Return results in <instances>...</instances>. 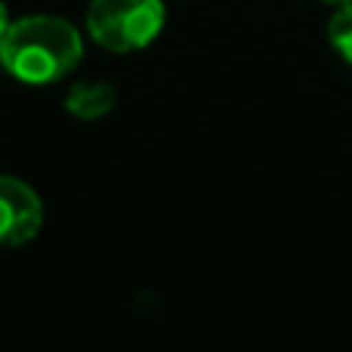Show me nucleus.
Wrapping results in <instances>:
<instances>
[{"label":"nucleus","mask_w":352,"mask_h":352,"mask_svg":"<svg viewBox=\"0 0 352 352\" xmlns=\"http://www.w3.org/2000/svg\"><path fill=\"white\" fill-rule=\"evenodd\" d=\"M84 56L80 31L59 16H25L10 22L0 41V65L28 87L59 84Z\"/></svg>","instance_id":"nucleus-1"},{"label":"nucleus","mask_w":352,"mask_h":352,"mask_svg":"<svg viewBox=\"0 0 352 352\" xmlns=\"http://www.w3.org/2000/svg\"><path fill=\"white\" fill-rule=\"evenodd\" d=\"M164 0H90L87 31L109 53L146 50L164 28Z\"/></svg>","instance_id":"nucleus-2"},{"label":"nucleus","mask_w":352,"mask_h":352,"mask_svg":"<svg viewBox=\"0 0 352 352\" xmlns=\"http://www.w3.org/2000/svg\"><path fill=\"white\" fill-rule=\"evenodd\" d=\"M43 226V204L37 192L19 176L0 173V248L28 244Z\"/></svg>","instance_id":"nucleus-3"},{"label":"nucleus","mask_w":352,"mask_h":352,"mask_svg":"<svg viewBox=\"0 0 352 352\" xmlns=\"http://www.w3.org/2000/svg\"><path fill=\"white\" fill-rule=\"evenodd\" d=\"M118 102V90L109 80H78L65 96V111L78 121H96L105 118Z\"/></svg>","instance_id":"nucleus-4"},{"label":"nucleus","mask_w":352,"mask_h":352,"mask_svg":"<svg viewBox=\"0 0 352 352\" xmlns=\"http://www.w3.org/2000/svg\"><path fill=\"white\" fill-rule=\"evenodd\" d=\"M328 41L337 53L352 65V0L343 6H337V12L328 22Z\"/></svg>","instance_id":"nucleus-5"},{"label":"nucleus","mask_w":352,"mask_h":352,"mask_svg":"<svg viewBox=\"0 0 352 352\" xmlns=\"http://www.w3.org/2000/svg\"><path fill=\"white\" fill-rule=\"evenodd\" d=\"M10 12H6V3L3 0H0V41H3V34H6V28H10Z\"/></svg>","instance_id":"nucleus-6"},{"label":"nucleus","mask_w":352,"mask_h":352,"mask_svg":"<svg viewBox=\"0 0 352 352\" xmlns=\"http://www.w3.org/2000/svg\"><path fill=\"white\" fill-rule=\"evenodd\" d=\"M322 3H331V6H343V3H349V0H322Z\"/></svg>","instance_id":"nucleus-7"}]
</instances>
